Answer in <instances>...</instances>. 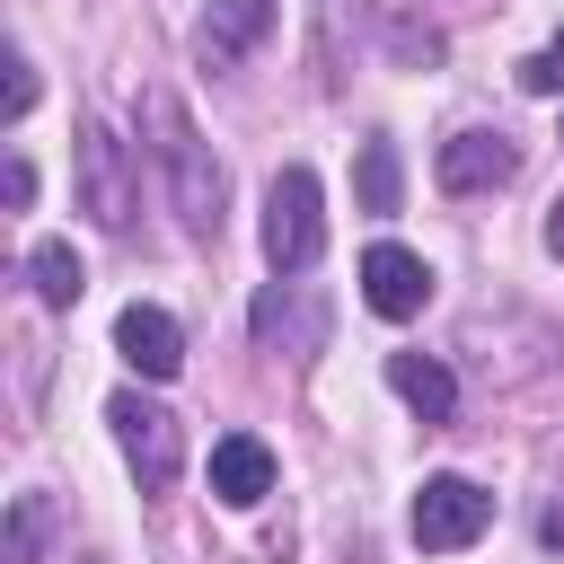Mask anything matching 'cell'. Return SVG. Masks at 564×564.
I'll return each mask as SVG.
<instances>
[{"mask_svg":"<svg viewBox=\"0 0 564 564\" xmlns=\"http://www.w3.org/2000/svg\"><path fill=\"white\" fill-rule=\"evenodd\" d=\"M432 167H441L449 194H494V185L520 176V150H511V132H449Z\"/></svg>","mask_w":564,"mask_h":564,"instance_id":"obj_7","label":"cell"},{"mask_svg":"<svg viewBox=\"0 0 564 564\" xmlns=\"http://www.w3.org/2000/svg\"><path fill=\"white\" fill-rule=\"evenodd\" d=\"M35 538H44V502H35V494H26V502H18V511H9V555H18V564H26V555H35Z\"/></svg>","mask_w":564,"mask_h":564,"instance_id":"obj_16","label":"cell"},{"mask_svg":"<svg viewBox=\"0 0 564 564\" xmlns=\"http://www.w3.org/2000/svg\"><path fill=\"white\" fill-rule=\"evenodd\" d=\"M26 282H35L44 308H70V300L88 291V264L70 256V238H35V247H26Z\"/></svg>","mask_w":564,"mask_h":564,"instance_id":"obj_12","label":"cell"},{"mask_svg":"<svg viewBox=\"0 0 564 564\" xmlns=\"http://www.w3.org/2000/svg\"><path fill=\"white\" fill-rule=\"evenodd\" d=\"M264 35H273V0H212L203 26H194V62H203V70H229V62H247Z\"/></svg>","mask_w":564,"mask_h":564,"instance_id":"obj_8","label":"cell"},{"mask_svg":"<svg viewBox=\"0 0 564 564\" xmlns=\"http://www.w3.org/2000/svg\"><path fill=\"white\" fill-rule=\"evenodd\" d=\"M132 159H123V141L88 115L79 123V212L97 220V229H132Z\"/></svg>","mask_w":564,"mask_h":564,"instance_id":"obj_5","label":"cell"},{"mask_svg":"<svg viewBox=\"0 0 564 564\" xmlns=\"http://www.w3.org/2000/svg\"><path fill=\"white\" fill-rule=\"evenodd\" d=\"M115 352H123L141 379H176V370H185V335H176V317L150 308V300H132V308L115 317Z\"/></svg>","mask_w":564,"mask_h":564,"instance_id":"obj_9","label":"cell"},{"mask_svg":"<svg viewBox=\"0 0 564 564\" xmlns=\"http://www.w3.org/2000/svg\"><path fill=\"white\" fill-rule=\"evenodd\" d=\"M212 494H220L229 511H256V502L273 494V449H264L256 432H229V441H212Z\"/></svg>","mask_w":564,"mask_h":564,"instance_id":"obj_10","label":"cell"},{"mask_svg":"<svg viewBox=\"0 0 564 564\" xmlns=\"http://www.w3.org/2000/svg\"><path fill=\"white\" fill-rule=\"evenodd\" d=\"M106 423H115V441H123L132 476H141L150 494H167V485H176V467H185V432H176V414H167V405H150L141 388H115V397H106Z\"/></svg>","mask_w":564,"mask_h":564,"instance_id":"obj_3","label":"cell"},{"mask_svg":"<svg viewBox=\"0 0 564 564\" xmlns=\"http://www.w3.org/2000/svg\"><path fill=\"white\" fill-rule=\"evenodd\" d=\"M520 88H529V97H564V35L538 44V53L520 62Z\"/></svg>","mask_w":564,"mask_h":564,"instance_id":"obj_15","label":"cell"},{"mask_svg":"<svg viewBox=\"0 0 564 564\" xmlns=\"http://www.w3.org/2000/svg\"><path fill=\"white\" fill-rule=\"evenodd\" d=\"M26 106H35V62H26V53H9V123H18Z\"/></svg>","mask_w":564,"mask_h":564,"instance_id":"obj_18","label":"cell"},{"mask_svg":"<svg viewBox=\"0 0 564 564\" xmlns=\"http://www.w3.org/2000/svg\"><path fill=\"white\" fill-rule=\"evenodd\" d=\"M0 203H9V212H26V203H35V167H26L18 150H9V167H0Z\"/></svg>","mask_w":564,"mask_h":564,"instance_id":"obj_17","label":"cell"},{"mask_svg":"<svg viewBox=\"0 0 564 564\" xmlns=\"http://www.w3.org/2000/svg\"><path fill=\"white\" fill-rule=\"evenodd\" d=\"M388 388H397L423 423H449V414H458V379H449L432 352H388Z\"/></svg>","mask_w":564,"mask_h":564,"instance_id":"obj_11","label":"cell"},{"mask_svg":"<svg viewBox=\"0 0 564 564\" xmlns=\"http://www.w3.org/2000/svg\"><path fill=\"white\" fill-rule=\"evenodd\" d=\"M256 335H264V344H317V335H326V317L282 282V291H264V300H256Z\"/></svg>","mask_w":564,"mask_h":564,"instance_id":"obj_13","label":"cell"},{"mask_svg":"<svg viewBox=\"0 0 564 564\" xmlns=\"http://www.w3.org/2000/svg\"><path fill=\"white\" fill-rule=\"evenodd\" d=\"M361 300H370V317L397 326V317H414V308L432 300V264H423L414 247H388V238H379V247L361 256Z\"/></svg>","mask_w":564,"mask_h":564,"instance_id":"obj_6","label":"cell"},{"mask_svg":"<svg viewBox=\"0 0 564 564\" xmlns=\"http://www.w3.org/2000/svg\"><path fill=\"white\" fill-rule=\"evenodd\" d=\"M405 176H397V141H361V212H397Z\"/></svg>","mask_w":564,"mask_h":564,"instance_id":"obj_14","label":"cell"},{"mask_svg":"<svg viewBox=\"0 0 564 564\" xmlns=\"http://www.w3.org/2000/svg\"><path fill=\"white\" fill-rule=\"evenodd\" d=\"M326 256V194L308 167H282L264 185V264L273 273H308Z\"/></svg>","mask_w":564,"mask_h":564,"instance_id":"obj_2","label":"cell"},{"mask_svg":"<svg viewBox=\"0 0 564 564\" xmlns=\"http://www.w3.org/2000/svg\"><path fill=\"white\" fill-rule=\"evenodd\" d=\"M405 529H414V546H423V555H458V546H476V538L494 529V494H485V485H467V476H423V494H414Z\"/></svg>","mask_w":564,"mask_h":564,"instance_id":"obj_4","label":"cell"},{"mask_svg":"<svg viewBox=\"0 0 564 564\" xmlns=\"http://www.w3.org/2000/svg\"><path fill=\"white\" fill-rule=\"evenodd\" d=\"M546 256H564V194L546 203Z\"/></svg>","mask_w":564,"mask_h":564,"instance_id":"obj_19","label":"cell"},{"mask_svg":"<svg viewBox=\"0 0 564 564\" xmlns=\"http://www.w3.org/2000/svg\"><path fill=\"white\" fill-rule=\"evenodd\" d=\"M141 115H150V150H159V167H167V185H176V212H185V229L194 238H220V203H229V176H220V159H212V141L194 132V115L167 97V88H150L141 97Z\"/></svg>","mask_w":564,"mask_h":564,"instance_id":"obj_1","label":"cell"}]
</instances>
